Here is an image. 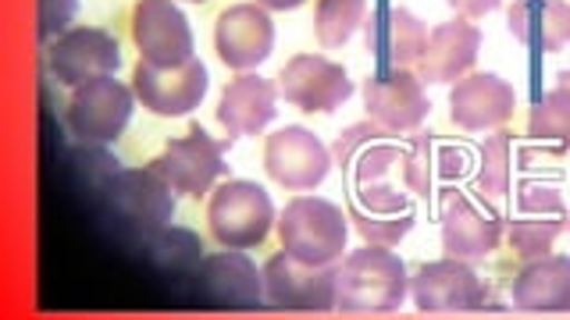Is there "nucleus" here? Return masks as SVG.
<instances>
[{"label":"nucleus","instance_id":"obj_23","mask_svg":"<svg viewBox=\"0 0 570 320\" xmlns=\"http://www.w3.org/2000/svg\"><path fill=\"white\" fill-rule=\"evenodd\" d=\"M278 82L257 76V71H239L222 89L218 100V121L228 139H243V136H261L267 124L275 121L278 111Z\"/></svg>","mask_w":570,"mask_h":320},{"label":"nucleus","instance_id":"obj_25","mask_svg":"<svg viewBox=\"0 0 570 320\" xmlns=\"http://www.w3.org/2000/svg\"><path fill=\"white\" fill-rule=\"evenodd\" d=\"M510 299L517 310L560 313L570 310V257H539L528 260L524 271L513 278Z\"/></svg>","mask_w":570,"mask_h":320},{"label":"nucleus","instance_id":"obj_36","mask_svg":"<svg viewBox=\"0 0 570 320\" xmlns=\"http://www.w3.org/2000/svg\"><path fill=\"white\" fill-rule=\"evenodd\" d=\"M567 228H570V210H567Z\"/></svg>","mask_w":570,"mask_h":320},{"label":"nucleus","instance_id":"obj_33","mask_svg":"<svg viewBox=\"0 0 570 320\" xmlns=\"http://www.w3.org/2000/svg\"><path fill=\"white\" fill-rule=\"evenodd\" d=\"M261 8H267V11H296L303 0H257Z\"/></svg>","mask_w":570,"mask_h":320},{"label":"nucleus","instance_id":"obj_18","mask_svg":"<svg viewBox=\"0 0 570 320\" xmlns=\"http://www.w3.org/2000/svg\"><path fill=\"white\" fill-rule=\"evenodd\" d=\"M364 40L379 71L410 68L421 61V53L428 47V26L403 4L379 0L364 18Z\"/></svg>","mask_w":570,"mask_h":320},{"label":"nucleus","instance_id":"obj_30","mask_svg":"<svg viewBox=\"0 0 570 320\" xmlns=\"http://www.w3.org/2000/svg\"><path fill=\"white\" fill-rule=\"evenodd\" d=\"M350 224L361 231L364 242H374V246H400L410 228L417 221V210H406V213H392V218H379V213H364V210H350Z\"/></svg>","mask_w":570,"mask_h":320},{"label":"nucleus","instance_id":"obj_12","mask_svg":"<svg viewBox=\"0 0 570 320\" xmlns=\"http://www.w3.org/2000/svg\"><path fill=\"white\" fill-rule=\"evenodd\" d=\"M332 150L321 142L311 129H289L275 132L264 142V171L272 182H278L289 192H311L328 178L332 171Z\"/></svg>","mask_w":570,"mask_h":320},{"label":"nucleus","instance_id":"obj_27","mask_svg":"<svg viewBox=\"0 0 570 320\" xmlns=\"http://www.w3.org/2000/svg\"><path fill=\"white\" fill-rule=\"evenodd\" d=\"M521 157V147L510 132H495L481 142L478 150V168H474V182L478 189L489 196V200H507L513 189V160Z\"/></svg>","mask_w":570,"mask_h":320},{"label":"nucleus","instance_id":"obj_32","mask_svg":"<svg viewBox=\"0 0 570 320\" xmlns=\"http://www.w3.org/2000/svg\"><path fill=\"white\" fill-rule=\"evenodd\" d=\"M445 4H450L460 18H485V14H492L499 4H503V0H445Z\"/></svg>","mask_w":570,"mask_h":320},{"label":"nucleus","instance_id":"obj_14","mask_svg":"<svg viewBox=\"0 0 570 320\" xmlns=\"http://www.w3.org/2000/svg\"><path fill=\"white\" fill-rule=\"evenodd\" d=\"M207 82L210 76L200 58H193L178 68H157V64L139 61L132 71L136 100L147 107L150 114H160V118L193 114L207 97Z\"/></svg>","mask_w":570,"mask_h":320},{"label":"nucleus","instance_id":"obj_22","mask_svg":"<svg viewBox=\"0 0 570 320\" xmlns=\"http://www.w3.org/2000/svg\"><path fill=\"white\" fill-rule=\"evenodd\" d=\"M481 50V29L471 18H450L428 32V47L417 61V76L428 86H450L463 76H471Z\"/></svg>","mask_w":570,"mask_h":320},{"label":"nucleus","instance_id":"obj_17","mask_svg":"<svg viewBox=\"0 0 570 320\" xmlns=\"http://www.w3.org/2000/svg\"><path fill=\"white\" fill-rule=\"evenodd\" d=\"M272 47H275V22L257 0L232 4L214 22V50H218L222 64L232 71H254L257 64L272 58Z\"/></svg>","mask_w":570,"mask_h":320},{"label":"nucleus","instance_id":"obj_24","mask_svg":"<svg viewBox=\"0 0 570 320\" xmlns=\"http://www.w3.org/2000/svg\"><path fill=\"white\" fill-rule=\"evenodd\" d=\"M204 292L222 302V307H261L264 302V274L257 271V263L243 257V249H222V253L204 257L196 263Z\"/></svg>","mask_w":570,"mask_h":320},{"label":"nucleus","instance_id":"obj_29","mask_svg":"<svg viewBox=\"0 0 570 320\" xmlns=\"http://www.w3.org/2000/svg\"><path fill=\"white\" fill-rule=\"evenodd\" d=\"M528 136L542 142H563L570 147V89L557 86L546 97L531 103L528 114Z\"/></svg>","mask_w":570,"mask_h":320},{"label":"nucleus","instance_id":"obj_15","mask_svg":"<svg viewBox=\"0 0 570 320\" xmlns=\"http://www.w3.org/2000/svg\"><path fill=\"white\" fill-rule=\"evenodd\" d=\"M410 296H414L421 313H468L485 307L489 289L471 260L442 257L417 267V274L410 278Z\"/></svg>","mask_w":570,"mask_h":320},{"label":"nucleus","instance_id":"obj_34","mask_svg":"<svg viewBox=\"0 0 570 320\" xmlns=\"http://www.w3.org/2000/svg\"><path fill=\"white\" fill-rule=\"evenodd\" d=\"M557 86L570 89V68H563V71H560V76H557Z\"/></svg>","mask_w":570,"mask_h":320},{"label":"nucleus","instance_id":"obj_31","mask_svg":"<svg viewBox=\"0 0 570 320\" xmlns=\"http://www.w3.org/2000/svg\"><path fill=\"white\" fill-rule=\"evenodd\" d=\"M79 11V0H40V18H36V36L43 43L58 40L65 29H71V18Z\"/></svg>","mask_w":570,"mask_h":320},{"label":"nucleus","instance_id":"obj_3","mask_svg":"<svg viewBox=\"0 0 570 320\" xmlns=\"http://www.w3.org/2000/svg\"><path fill=\"white\" fill-rule=\"evenodd\" d=\"M278 224V213L272 196L257 182H225L214 189L207 203V228L210 236L228 249H254L264 246L272 228Z\"/></svg>","mask_w":570,"mask_h":320},{"label":"nucleus","instance_id":"obj_7","mask_svg":"<svg viewBox=\"0 0 570 320\" xmlns=\"http://www.w3.org/2000/svg\"><path fill=\"white\" fill-rule=\"evenodd\" d=\"M563 228H567V203L557 186L546 182L517 186V207L507 218V239L517 257L539 260L552 253Z\"/></svg>","mask_w":570,"mask_h":320},{"label":"nucleus","instance_id":"obj_1","mask_svg":"<svg viewBox=\"0 0 570 320\" xmlns=\"http://www.w3.org/2000/svg\"><path fill=\"white\" fill-rule=\"evenodd\" d=\"M410 292V274L392 246H361L335 267V310L392 313Z\"/></svg>","mask_w":570,"mask_h":320},{"label":"nucleus","instance_id":"obj_10","mask_svg":"<svg viewBox=\"0 0 570 320\" xmlns=\"http://www.w3.org/2000/svg\"><path fill=\"white\" fill-rule=\"evenodd\" d=\"M129 29L139 61L157 68H178L196 58L189 18L175 0H136Z\"/></svg>","mask_w":570,"mask_h":320},{"label":"nucleus","instance_id":"obj_5","mask_svg":"<svg viewBox=\"0 0 570 320\" xmlns=\"http://www.w3.org/2000/svg\"><path fill=\"white\" fill-rule=\"evenodd\" d=\"M132 107H136L132 82L125 86L115 76L94 79L79 89H71L68 129L79 142H86V147H107V142H115L125 132V124L132 118Z\"/></svg>","mask_w":570,"mask_h":320},{"label":"nucleus","instance_id":"obj_20","mask_svg":"<svg viewBox=\"0 0 570 320\" xmlns=\"http://www.w3.org/2000/svg\"><path fill=\"white\" fill-rule=\"evenodd\" d=\"M463 171H471V150L463 142L421 129L406 142L403 182L421 200H432L439 189H450L453 182H460Z\"/></svg>","mask_w":570,"mask_h":320},{"label":"nucleus","instance_id":"obj_11","mask_svg":"<svg viewBox=\"0 0 570 320\" xmlns=\"http://www.w3.org/2000/svg\"><path fill=\"white\" fill-rule=\"evenodd\" d=\"M278 93L307 114H335L353 97V82L343 64L317 53H296L278 71Z\"/></svg>","mask_w":570,"mask_h":320},{"label":"nucleus","instance_id":"obj_21","mask_svg":"<svg viewBox=\"0 0 570 320\" xmlns=\"http://www.w3.org/2000/svg\"><path fill=\"white\" fill-rule=\"evenodd\" d=\"M517 93L507 79L492 76V71H471V76L456 79L450 89V118L463 132H485L503 129L513 118Z\"/></svg>","mask_w":570,"mask_h":320},{"label":"nucleus","instance_id":"obj_8","mask_svg":"<svg viewBox=\"0 0 570 320\" xmlns=\"http://www.w3.org/2000/svg\"><path fill=\"white\" fill-rule=\"evenodd\" d=\"M232 142L214 139L204 124H189L186 136L168 139V147L160 157L150 160L157 174H165L178 196H204L214 189V182L228 171L225 168V150Z\"/></svg>","mask_w":570,"mask_h":320},{"label":"nucleus","instance_id":"obj_16","mask_svg":"<svg viewBox=\"0 0 570 320\" xmlns=\"http://www.w3.org/2000/svg\"><path fill=\"white\" fill-rule=\"evenodd\" d=\"M364 107L371 121L385 124L389 132H417L432 114V100H428L424 79L410 68L374 71L364 82Z\"/></svg>","mask_w":570,"mask_h":320},{"label":"nucleus","instance_id":"obj_19","mask_svg":"<svg viewBox=\"0 0 570 320\" xmlns=\"http://www.w3.org/2000/svg\"><path fill=\"white\" fill-rule=\"evenodd\" d=\"M507 236V218L468 192H450L442 210V253L456 260H485Z\"/></svg>","mask_w":570,"mask_h":320},{"label":"nucleus","instance_id":"obj_9","mask_svg":"<svg viewBox=\"0 0 570 320\" xmlns=\"http://www.w3.org/2000/svg\"><path fill=\"white\" fill-rule=\"evenodd\" d=\"M50 76L68 89H79L94 79H107L121 68V47L107 29L76 26L65 29L58 40L47 47Z\"/></svg>","mask_w":570,"mask_h":320},{"label":"nucleus","instance_id":"obj_6","mask_svg":"<svg viewBox=\"0 0 570 320\" xmlns=\"http://www.w3.org/2000/svg\"><path fill=\"white\" fill-rule=\"evenodd\" d=\"M335 164L343 168L346 186H371V182H389V178H403V160H406V142H400L396 132H389L379 121H361L335 139L332 147Z\"/></svg>","mask_w":570,"mask_h":320},{"label":"nucleus","instance_id":"obj_26","mask_svg":"<svg viewBox=\"0 0 570 320\" xmlns=\"http://www.w3.org/2000/svg\"><path fill=\"white\" fill-rule=\"evenodd\" d=\"M507 26L517 43L534 53H557L570 43V4L567 0H513Z\"/></svg>","mask_w":570,"mask_h":320},{"label":"nucleus","instance_id":"obj_28","mask_svg":"<svg viewBox=\"0 0 570 320\" xmlns=\"http://www.w3.org/2000/svg\"><path fill=\"white\" fill-rule=\"evenodd\" d=\"M367 0H317L314 8V36L325 50H335L353 40V32L364 26Z\"/></svg>","mask_w":570,"mask_h":320},{"label":"nucleus","instance_id":"obj_35","mask_svg":"<svg viewBox=\"0 0 570 320\" xmlns=\"http://www.w3.org/2000/svg\"><path fill=\"white\" fill-rule=\"evenodd\" d=\"M189 4H207V0H189Z\"/></svg>","mask_w":570,"mask_h":320},{"label":"nucleus","instance_id":"obj_2","mask_svg":"<svg viewBox=\"0 0 570 320\" xmlns=\"http://www.w3.org/2000/svg\"><path fill=\"white\" fill-rule=\"evenodd\" d=\"M350 213L343 218V207L321 196H299L289 200L278 213V242L289 257L314 263V267H332L346 253L350 242Z\"/></svg>","mask_w":570,"mask_h":320},{"label":"nucleus","instance_id":"obj_13","mask_svg":"<svg viewBox=\"0 0 570 320\" xmlns=\"http://www.w3.org/2000/svg\"><path fill=\"white\" fill-rule=\"evenodd\" d=\"M264 302L282 310H335V263L314 267L296 257L282 253L267 257L264 263Z\"/></svg>","mask_w":570,"mask_h":320},{"label":"nucleus","instance_id":"obj_4","mask_svg":"<svg viewBox=\"0 0 570 320\" xmlns=\"http://www.w3.org/2000/svg\"><path fill=\"white\" fill-rule=\"evenodd\" d=\"M175 189L165 174H157L150 164L147 168H125L107 178L104 200L115 210V218L125 221L139 236H157L165 231L171 213H175Z\"/></svg>","mask_w":570,"mask_h":320}]
</instances>
